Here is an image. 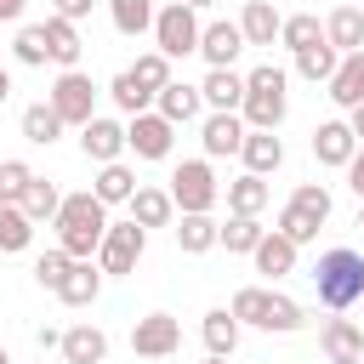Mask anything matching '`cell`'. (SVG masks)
Here are the masks:
<instances>
[{
    "label": "cell",
    "instance_id": "6da1fadb",
    "mask_svg": "<svg viewBox=\"0 0 364 364\" xmlns=\"http://www.w3.org/2000/svg\"><path fill=\"white\" fill-rule=\"evenodd\" d=\"M102 233H108V205L85 188V193H63V210H57V245L74 256V262H91L102 250Z\"/></svg>",
    "mask_w": 364,
    "mask_h": 364
},
{
    "label": "cell",
    "instance_id": "7a4b0ae2",
    "mask_svg": "<svg viewBox=\"0 0 364 364\" xmlns=\"http://www.w3.org/2000/svg\"><path fill=\"white\" fill-rule=\"evenodd\" d=\"M290 74L279 68V63H262V68H250L245 74V108H239V119L250 125V131H279L284 125V114H290Z\"/></svg>",
    "mask_w": 364,
    "mask_h": 364
},
{
    "label": "cell",
    "instance_id": "3957f363",
    "mask_svg": "<svg viewBox=\"0 0 364 364\" xmlns=\"http://www.w3.org/2000/svg\"><path fill=\"white\" fill-rule=\"evenodd\" d=\"M228 307H233L239 324H256V330H267V336H296V330L307 324V307H301V301H290V296H279V290H262V284H245Z\"/></svg>",
    "mask_w": 364,
    "mask_h": 364
},
{
    "label": "cell",
    "instance_id": "277c9868",
    "mask_svg": "<svg viewBox=\"0 0 364 364\" xmlns=\"http://www.w3.org/2000/svg\"><path fill=\"white\" fill-rule=\"evenodd\" d=\"M313 284H318V301H324V307L347 313L353 301H364V256L347 250V245L324 250L318 267H313Z\"/></svg>",
    "mask_w": 364,
    "mask_h": 364
},
{
    "label": "cell",
    "instance_id": "5b68a950",
    "mask_svg": "<svg viewBox=\"0 0 364 364\" xmlns=\"http://www.w3.org/2000/svg\"><path fill=\"white\" fill-rule=\"evenodd\" d=\"M171 199H176L182 216H210V205L222 199V182H216L210 159H182L171 171Z\"/></svg>",
    "mask_w": 364,
    "mask_h": 364
},
{
    "label": "cell",
    "instance_id": "8992f818",
    "mask_svg": "<svg viewBox=\"0 0 364 364\" xmlns=\"http://www.w3.org/2000/svg\"><path fill=\"white\" fill-rule=\"evenodd\" d=\"M199 34H205V23H199L193 6H182V0L159 6V17H154V51H165V57L176 63V57L199 51Z\"/></svg>",
    "mask_w": 364,
    "mask_h": 364
},
{
    "label": "cell",
    "instance_id": "52a82bcc",
    "mask_svg": "<svg viewBox=\"0 0 364 364\" xmlns=\"http://www.w3.org/2000/svg\"><path fill=\"white\" fill-rule=\"evenodd\" d=\"M46 102H51V108L63 114V125H74V131H85V125L97 119V85H91V74H80V68H63V74L51 80Z\"/></svg>",
    "mask_w": 364,
    "mask_h": 364
},
{
    "label": "cell",
    "instance_id": "ba28073f",
    "mask_svg": "<svg viewBox=\"0 0 364 364\" xmlns=\"http://www.w3.org/2000/svg\"><path fill=\"white\" fill-rule=\"evenodd\" d=\"M142 250H148V228H136V222H108L102 250H97V267L114 273V279H125V273H136Z\"/></svg>",
    "mask_w": 364,
    "mask_h": 364
},
{
    "label": "cell",
    "instance_id": "9c48e42d",
    "mask_svg": "<svg viewBox=\"0 0 364 364\" xmlns=\"http://www.w3.org/2000/svg\"><path fill=\"white\" fill-rule=\"evenodd\" d=\"M125 148H131L136 159H171V148H176V125H171L159 108H148V114L125 119Z\"/></svg>",
    "mask_w": 364,
    "mask_h": 364
},
{
    "label": "cell",
    "instance_id": "30bf717a",
    "mask_svg": "<svg viewBox=\"0 0 364 364\" xmlns=\"http://www.w3.org/2000/svg\"><path fill=\"white\" fill-rule=\"evenodd\" d=\"M176 347H182V324L171 313H142L131 324V353L136 358H171Z\"/></svg>",
    "mask_w": 364,
    "mask_h": 364
},
{
    "label": "cell",
    "instance_id": "8fae6325",
    "mask_svg": "<svg viewBox=\"0 0 364 364\" xmlns=\"http://www.w3.org/2000/svg\"><path fill=\"white\" fill-rule=\"evenodd\" d=\"M353 154H358V136H353V125H347V119H324V125L313 131V159H318V165L347 171V165H353Z\"/></svg>",
    "mask_w": 364,
    "mask_h": 364
},
{
    "label": "cell",
    "instance_id": "7c38bea8",
    "mask_svg": "<svg viewBox=\"0 0 364 364\" xmlns=\"http://www.w3.org/2000/svg\"><path fill=\"white\" fill-rule=\"evenodd\" d=\"M239 51H245V28H239V23H228V17L205 23V34H199V57H205L210 68H233Z\"/></svg>",
    "mask_w": 364,
    "mask_h": 364
},
{
    "label": "cell",
    "instance_id": "4fadbf2b",
    "mask_svg": "<svg viewBox=\"0 0 364 364\" xmlns=\"http://www.w3.org/2000/svg\"><path fill=\"white\" fill-rule=\"evenodd\" d=\"M245 136H250V125H245L239 114H205V125H199L205 159H228V154H239Z\"/></svg>",
    "mask_w": 364,
    "mask_h": 364
},
{
    "label": "cell",
    "instance_id": "5bb4252c",
    "mask_svg": "<svg viewBox=\"0 0 364 364\" xmlns=\"http://www.w3.org/2000/svg\"><path fill=\"white\" fill-rule=\"evenodd\" d=\"M80 154H85L91 165H114V159L125 154V125L108 119V114H97V119L80 131Z\"/></svg>",
    "mask_w": 364,
    "mask_h": 364
},
{
    "label": "cell",
    "instance_id": "9a60e30c",
    "mask_svg": "<svg viewBox=\"0 0 364 364\" xmlns=\"http://www.w3.org/2000/svg\"><path fill=\"white\" fill-rule=\"evenodd\" d=\"M199 97H205L210 114H239V108H245V74H233V68H210V74L199 80Z\"/></svg>",
    "mask_w": 364,
    "mask_h": 364
},
{
    "label": "cell",
    "instance_id": "2e32d148",
    "mask_svg": "<svg viewBox=\"0 0 364 364\" xmlns=\"http://www.w3.org/2000/svg\"><path fill=\"white\" fill-rule=\"evenodd\" d=\"M318 347H324L330 364H364V330H358L353 318H330V324L318 330Z\"/></svg>",
    "mask_w": 364,
    "mask_h": 364
},
{
    "label": "cell",
    "instance_id": "e0dca14e",
    "mask_svg": "<svg viewBox=\"0 0 364 364\" xmlns=\"http://www.w3.org/2000/svg\"><path fill=\"white\" fill-rule=\"evenodd\" d=\"M324 40H330L341 57L364 51V6H336V11L324 17Z\"/></svg>",
    "mask_w": 364,
    "mask_h": 364
},
{
    "label": "cell",
    "instance_id": "ac0fdd59",
    "mask_svg": "<svg viewBox=\"0 0 364 364\" xmlns=\"http://www.w3.org/2000/svg\"><path fill=\"white\" fill-rule=\"evenodd\" d=\"M40 28H46V46H51V63H57V68H80V51H85L80 23H68V17H57V11H51Z\"/></svg>",
    "mask_w": 364,
    "mask_h": 364
},
{
    "label": "cell",
    "instance_id": "d6986e66",
    "mask_svg": "<svg viewBox=\"0 0 364 364\" xmlns=\"http://www.w3.org/2000/svg\"><path fill=\"white\" fill-rule=\"evenodd\" d=\"M154 108H159L171 125H193V119H199V108H205V97H199V85H188V80H171V85L154 97Z\"/></svg>",
    "mask_w": 364,
    "mask_h": 364
},
{
    "label": "cell",
    "instance_id": "ffe728a7",
    "mask_svg": "<svg viewBox=\"0 0 364 364\" xmlns=\"http://www.w3.org/2000/svg\"><path fill=\"white\" fill-rule=\"evenodd\" d=\"M97 296H102V267H97V262H74L68 279L57 284V301H63V307H91Z\"/></svg>",
    "mask_w": 364,
    "mask_h": 364
},
{
    "label": "cell",
    "instance_id": "44dd1931",
    "mask_svg": "<svg viewBox=\"0 0 364 364\" xmlns=\"http://www.w3.org/2000/svg\"><path fill=\"white\" fill-rule=\"evenodd\" d=\"M239 28H245V46H273V40H279V28H284V17L273 11V0H245Z\"/></svg>",
    "mask_w": 364,
    "mask_h": 364
},
{
    "label": "cell",
    "instance_id": "7402d4cb",
    "mask_svg": "<svg viewBox=\"0 0 364 364\" xmlns=\"http://www.w3.org/2000/svg\"><path fill=\"white\" fill-rule=\"evenodd\" d=\"M239 159H245V171H250V176H273V171L284 165V142H279L273 131H250V136H245V148H239Z\"/></svg>",
    "mask_w": 364,
    "mask_h": 364
},
{
    "label": "cell",
    "instance_id": "603a6c76",
    "mask_svg": "<svg viewBox=\"0 0 364 364\" xmlns=\"http://www.w3.org/2000/svg\"><path fill=\"white\" fill-rule=\"evenodd\" d=\"M142 182H136V171L125 165V159H114V165H97V182H91V193L102 199V205H131V193H136Z\"/></svg>",
    "mask_w": 364,
    "mask_h": 364
},
{
    "label": "cell",
    "instance_id": "cb8c5ba5",
    "mask_svg": "<svg viewBox=\"0 0 364 364\" xmlns=\"http://www.w3.org/2000/svg\"><path fill=\"white\" fill-rule=\"evenodd\" d=\"M171 216H176L171 188H136L131 193V222L136 228H171Z\"/></svg>",
    "mask_w": 364,
    "mask_h": 364
},
{
    "label": "cell",
    "instance_id": "d4e9b609",
    "mask_svg": "<svg viewBox=\"0 0 364 364\" xmlns=\"http://www.w3.org/2000/svg\"><path fill=\"white\" fill-rule=\"evenodd\" d=\"M296 250H301V245H290L279 228H267V239L256 245V256H250V262H256V273H267V279H284V273H296Z\"/></svg>",
    "mask_w": 364,
    "mask_h": 364
},
{
    "label": "cell",
    "instance_id": "484cf974",
    "mask_svg": "<svg viewBox=\"0 0 364 364\" xmlns=\"http://www.w3.org/2000/svg\"><path fill=\"white\" fill-rule=\"evenodd\" d=\"M239 318H233V307H210L205 313V324H199V336H205V347H210V358H233V347H239Z\"/></svg>",
    "mask_w": 364,
    "mask_h": 364
},
{
    "label": "cell",
    "instance_id": "4316f807",
    "mask_svg": "<svg viewBox=\"0 0 364 364\" xmlns=\"http://www.w3.org/2000/svg\"><path fill=\"white\" fill-rule=\"evenodd\" d=\"M63 358L68 364H108V336L97 324H74V330H63Z\"/></svg>",
    "mask_w": 364,
    "mask_h": 364
},
{
    "label": "cell",
    "instance_id": "83f0119b",
    "mask_svg": "<svg viewBox=\"0 0 364 364\" xmlns=\"http://www.w3.org/2000/svg\"><path fill=\"white\" fill-rule=\"evenodd\" d=\"M267 199H273V193H267V176H250V171H245V176L228 182V216H262Z\"/></svg>",
    "mask_w": 364,
    "mask_h": 364
},
{
    "label": "cell",
    "instance_id": "f1b7e54d",
    "mask_svg": "<svg viewBox=\"0 0 364 364\" xmlns=\"http://www.w3.org/2000/svg\"><path fill=\"white\" fill-rule=\"evenodd\" d=\"M330 102H336V108H347V114L364 102V51L341 57V68H336V80H330Z\"/></svg>",
    "mask_w": 364,
    "mask_h": 364
},
{
    "label": "cell",
    "instance_id": "f546056e",
    "mask_svg": "<svg viewBox=\"0 0 364 364\" xmlns=\"http://www.w3.org/2000/svg\"><path fill=\"white\" fill-rule=\"evenodd\" d=\"M108 97H114V108H119L125 119H136V114H148V108H154V91H148L131 68H119V74L108 80Z\"/></svg>",
    "mask_w": 364,
    "mask_h": 364
},
{
    "label": "cell",
    "instance_id": "4dcf8cb0",
    "mask_svg": "<svg viewBox=\"0 0 364 364\" xmlns=\"http://www.w3.org/2000/svg\"><path fill=\"white\" fill-rule=\"evenodd\" d=\"M63 131H68V125H63V114H57L51 102H28V108H23V142H34V148H51Z\"/></svg>",
    "mask_w": 364,
    "mask_h": 364
},
{
    "label": "cell",
    "instance_id": "1f68e13d",
    "mask_svg": "<svg viewBox=\"0 0 364 364\" xmlns=\"http://www.w3.org/2000/svg\"><path fill=\"white\" fill-rule=\"evenodd\" d=\"M216 245H222V222H210V216H182L176 222V250L182 256H205Z\"/></svg>",
    "mask_w": 364,
    "mask_h": 364
},
{
    "label": "cell",
    "instance_id": "d6a6232c",
    "mask_svg": "<svg viewBox=\"0 0 364 364\" xmlns=\"http://www.w3.org/2000/svg\"><path fill=\"white\" fill-rule=\"evenodd\" d=\"M108 17H114V28H119L125 40H136V34H154L159 6H154V0H108Z\"/></svg>",
    "mask_w": 364,
    "mask_h": 364
},
{
    "label": "cell",
    "instance_id": "836d02e7",
    "mask_svg": "<svg viewBox=\"0 0 364 364\" xmlns=\"http://www.w3.org/2000/svg\"><path fill=\"white\" fill-rule=\"evenodd\" d=\"M336 68H341V51H336L330 40H318V46H307V51H296V74H301V80H313V85H318V80L330 85V80H336Z\"/></svg>",
    "mask_w": 364,
    "mask_h": 364
},
{
    "label": "cell",
    "instance_id": "e575fe53",
    "mask_svg": "<svg viewBox=\"0 0 364 364\" xmlns=\"http://www.w3.org/2000/svg\"><path fill=\"white\" fill-rule=\"evenodd\" d=\"M262 239H267L262 216H228V222H222V245H228V256H256Z\"/></svg>",
    "mask_w": 364,
    "mask_h": 364
},
{
    "label": "cell",
    "instance_id": "d590c367",
    "mask_svg": "<svg viewBox=\"0 0 364 364\" xmlns=\"http://www.w3.org/2000/svg\"><path fill=\"white\" fill-rule=\"evenodd\" d=\"M57 210H63V193H57V182L34 176V182H28V193H23V216H28V222H57Z\"/></svg>",
    "mask_w": 364,
    "mask_h": 364
},
{
    "label": "cell",
    "instance_id": "8d00e7d4",
    "mask_svg": "<svg viewBox=\"0 0 364 364\" xmlns=\"http://www.w3.org/2000/svg\"><path fill=\"white\" fill-rule=\"evenodd\" d=\"M28 239H34V222L23 216V205H0V256L28 250Z\"/></svg>",
    "mask_w": 364,
    "mask_h": 364
},
{
    "label": "cell",
    "instance_id": "74e56055",
    "mask_svg": "<svg viewBox=\"0 0 364 364\" xmlns=\"http://www.w3.org/2000/svg\"><path fill=\"white\" fill-rule=\"evenodd\" d=\"M324 40V23L313 17V11H296V17H284V28H279V46L284 51H307V46H318Z\"/></svg>",
    "mask_w": 364,
    "mask_h": 364
},
{
    "label": "cell",
    "instance_id": "f35d334b",
    "mask_svg": "<svg viewBox=\"0 0 364 364\" xmlns=\"http://www.w3.org/2000/svg\"><path fill=\"white\" fill-rule=\"evenodd\" d=\"M68 267H74V256H68V250H63V245H51V250H46V256H34V284H40V290H51V296H57V284H63V279H68Z\"/></svg>",
    "mask_w": 364,
    "mask_h": 364
},
{
    "label": "cell",
    "instance_id": "ab89813d",
    "mask_svg": "<svg viewBox=\"0 0 364 364\" xmlns=\"http://www.w3.org/2000/svg\"><path fill=\"white\" fill-rule=\"evenodd\" d=\"M11 51H17V63H28V68H46V63H51V46H46V28H40V23L17 28Z\"/></svg>",
    "mask_w": 364,
    "mask_h": 364
},
{
    "label": "cell",
    "instance_id": "60d3db41",
    "mask_svg": "<svg viewBox=\"0 0 364 364\" xmlns=\"http://www.w3.org/2000/svg\"><path fill=\"white\" fill-rule=\"evenodd\" d=\"M131 74H136V80H142V85H148L154 97H159V91H165V85L176 80V74H171V57H165V51H142V57L131 63Z\"/></svg>",
    "mask_w": 364,
    "mask_h": 364
},
{
    "label": "cell",
    "instance_id": "b9f144b4",
    "mask_svg": "<svg viewBox=\"0 0 364 364\" xmlns=\"http://www.w3.org/2000/svg\"><path fill=\"white\" fill-rule=\"evenodd\" d=\"M318 228H324V222H318V216H307L301 205H284V210H279V233H284L290 245H313V239H318Z\"/></svg>",
    "mask_w": 364,
    "mask_h": 364
},
{
    "label": "cell",
    "instance_id": "7bdbcfd3",
    "mask_svg": "<svg viewBox=\"0 0 364 364\" xmlns=\"http://www.w3.org/2000/svg\"><path fill=\"white\" fill-rule=\"evenodd\" d=\"M28 182H34L28 159H0V205H23Z\"/></svg>",
    "mask_w": 364,
    "mask_h": 364
},
{
    "label": "cell",
    "instance_id": "ee69618b",
    "mask_svg": "<svg viewBox=\"0 0 364 364\" xmlns=\"http://www.w3.org/2000/svg\"><path fill=\"white\" fill-rule=\"evenodd\" d=\"M290 205H301L307 216H318V222H330V205H336V199H330V188H324V182H296V193H290Z\"/></svg>",
    "mask_w": 364,
    "mask_h": 364
},
{
    "label": "cell",
    "instance_id": "f6af8a7d",
    "mask_svg": "<svg viewBox=\"0 0 364 364\" xmlns=\"http://www.w3.org/2000/svg\"><path fill=\"white\" fill-rule=\"evenodd\" d=\"M91 6H97V0H57V17L80 23V17H91Z\"/></svg>",
    "mask_w": 364,
    "mask_h": 364
},
{
    "label": "cell",
    "instance_id": "bcb514c9",
    "mask_svg": "<svg viewBox=\"0 0 364 364\" xmlns=\"http://www.w3.org/2000/svg\"><path fill=\"white\" fill-rule=\"evenodd\" d=\"M347 188L364 199V148H358V154H353V165H347Z\"/></svg>",
    "mask_w": 364,
    "mask_h": 364
},
{
    "label": "cell",
    "instance_id": "7dc6e473",
    "mask_svg": "<svg viewBox=\"0 0 364 364\" xmlns=\"http://www.w3.org/2000/svg\"><path fill=\"white\" fill-rule=\"evenodd\" d=\"M347 125H353V136H358V148H364V102H358V108L347 114Z\"/></svg>",
    "mask_w": 364,
    "mask_h": 364
},
{
    "label": "cell",
    "instance_id": "c3c4849f",
    "mask_svg": "<svg viewBox=\"0 0 364 364\" xmlns=\"http://www.w3.org/2000/svg\"><path fill=\"white\" fill-rule=\"evenodd\" d=\"M23 17V0H0V23H17Z\"/></svg>",
    "mask_w": 364,
    "mask_h": 364
},
{
    "label": "cell",
    "instance_id": "681fc988",
    "mask_svg": "<svg viewBox=\"0 0 364 364\" xmlns=\"http://www.w3.org/2000/svg\"><path fill=\"white\" fill-rule=\"evenodd\" d=\"M6 97H11V74L0 68V102H6Z\"/></svg>",
    "mask_w": 364,
    "mask_h": 364
},
{
    "label": "cell",
    "instance_id": "f907efd6",
    "mask_svg": "<svg viewBox=\"0 0 364 364\" xmlns=\"http://www.w3.org/2000/svg\"><path fill=\"white\" fill-rule=\"evenodd\" d=\"M182 6H193V11H210V6H216V0H182Z\"/></svg>",
    "mask_w": 364,
    "mask_h": 364
},
{
    "label": "cell",
    "instance_id": "816d5d0a",
    "mask_svg": "<svg viewBox=\"0 0 364 364\" xmlns=\"http://www.w3.org/2000/svg\"><path fill=\"white\" fill-rule=\"evenodd\" d=\"M358 228H364V199H358Z\"/></svg>",
    "mask_w": 364,
    "mask_h": 364
},
{
    "label": "cell",
    "instance_id": "f5cc1de1",
    "mask_svg": "<svg viewBox=\"0 0 364 364\" xmlns=\"http://www.w3.org/2000/svg\"><path fill=\"white\" fill-rule=\"evenodd\" d=\"M0 364H11V353H6V347H0Z\"/></svg>",
    "mask_w": 364,
    "mask_h": 364
},
{
    "label": "cell",
    "instance_id": "db71d44e",
    "mask_svg": "<svg viewBox=\"0 0 364 364\" xmlns=\"http://www.w3.org/2000/svg\"><path fill=\"white\" fill-rule=\"evenodd\" d=\"M205 364H228V358H205Z\"/></svg>",
    "mask_w": 364,
    "mask_h": 364
},
{
    "label": "cell",
    "instance_id": "11a10c76",
    "mask_svg": "<svg viewBox=\"0 0 364 364\" xmlns=\"http://www.w3.org/2000/svg\"><path fill=\"white\" fill-rule=\"evenodd\" d=\"M40 364H46V358H40Z\"/></svg>",
    "mask_w": 364,
    "mask_h": 364
}]
</instances>
